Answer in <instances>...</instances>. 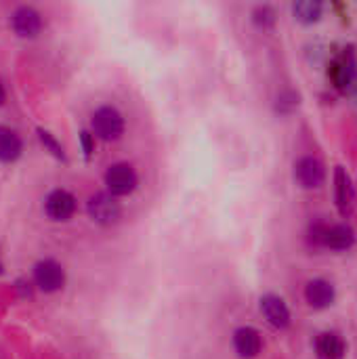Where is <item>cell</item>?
<instances>
[{"label": "cell", "mask_w": 357, "mask_h": 359, "mask_svg": "<svg viewBox=\"0 0 357 359\" xmlns=\"http://www.w3.org/2000/svg\"><path fill=\"white\" fill-rule=\"evenodd\" d=\"M93 130L97 137H101L105 141H114L124 130V118L116 107L103 105L93 114Z\"/></svg>", "instance_id": "1"}, {"label": "cell", "mask_w": 357, "mask_h": 359, "mask_svg": "<svg viewBox=\"0 0 357 359\" xmlns=\"http://www.w3.org/2000/svg\"><path fill=\"white\" fill-rule=\"evenodd\" d=\"M105 185L114 198L116 196H128L137 187V172L130 164H124V162L114 164L105 172Z\"/></svg>", "instance_id": "2"}, {"label": "cell", "mask_w": 357, "mask_h": 359, "mask_svg": "<svg viewBox=\"0 0 357 359\" xmlns=\"http://www.w3.org/2000/svg\"><path fill=\"white\" fill-rule=\"evenodd\" d=\"M34 282L44 292H57L65 284V271L57 261L44 259L34 267Z\"/></svg>", "instance_id": "3"}, {"label": "cell", "mask_w": 357, "mask_h": 359, "mask_svg": "<svg viewBox=\"0 0 357 359\" xmlns=\"http://www.w3.org/2000/svg\"><path fill=\"white\" fill-rule=\"evenodd\" d=\"M86 208L90 219L99 225H112L120 219V204L112 194H95Z\"/></svg>", "instance_id": "4"}, {"label": "cell", "mask_w": 357, "mask_h": 359, "mask_svg": "<svg viewBox=\"0 0 357 359\" xmlns=\"http://www.w3.org/2000/svg\"><path fill=\"white\" fill-rule=\"evenodd\" d=\"M44 210L53 221H67L76 210V198L65 189H55L46 196Z\"/></svg>", "instance_id": "5"}, {"label": "cell", "mask_w": 357, "mask_h": 359, "mask_svg": "<svg viewBox=\"0 0 357 359\" xmlns=\"http://www.w3.org/2000/svg\"><path fill=\"white\" fill-rule=\"evenodd\" d=\"M295 177H297V181H299L303 187H307V189L320 187V185L324 183V177H326L324 164H322L318 158H314V156H305V158H301V160L295 164Z\"/></svg>", "instance_id": "6"}, {"label": "cell", "mask_w": 357, "mask_h": 359, "mask_svg": "<svg viewBox=\"0 0 357 359\" xmlns=\"http://www.w3.org/2000/svg\"><path fill=\"white\" fill-rule=\"evenodd\" d=\"M11 25H13V29H15L17 36H21V38H34L42 29V17L32 6H19L13 13V17H11Z\"/></svg>", "instance_id": "7"}, {"label": "cell", "mask_w": 357, "mask_h": 359, "mask_svg": "<svg viewBox=\"0 0 357 359\" xmlns=\"http://www.w3.org/2000/svg\"><path fill=\"white\" fill-rule=\"evenodd\" d=\"M261 347H263V341H261L259 330H255L250 326H244V328L236 330V334H234V349H236V353L240 358H257L261 353Z\"/></svg>", "instance_id": "8"}, {"label": "cell", "mask_w": 357, "mask_h": 359, "mask_svg": "<svg viewBox=\"0 0 357 359\" xmlns=\"http://www.w3.org/2000/svg\"><path fill=\"white\" fill-rule=\"evenodd\" d=\"M261 311L267 318V322L276 328H286L290 324V311L286 303L276 294H265L261 299Z\"/></svg>", "instance_id": "9"}, {"label": "cell", "mask_w": 357, "mask_h": 359, "mask_svg": "<svg viewBox=\"0 0 357 359\" xmlns=\"http://www.w3.org/2000/svg\"><path fill=\"white\" fill-rule=\"evenodd\" d=\"M305 299L316 309H326L335 301V288L326 280H311L305 286Z\"/></svg>", "instance_id": "10"}, {"label": "cell", "mask_w": 357, "mask_h": 359, "mask_svg": "<svg viewBox=\"0 0 357 359\" xmlns=\"http://www.w3.org/2000/svg\"><path fill=\"white\" fill-rule=\"evenodd\" d=\"M335 194H337V206L343 215H347L353 206V198H356V191H353V185H351V179L349 175L345 172L343 166L337 168L335 172Z\"/></svg>", "instance_id": "11"}, {"label": "cell", "mask_w": 357, "mask_h": 359, "mask_svg": "<svg viewBox=\"0 0 357 359\" xmlns=\"http://www.w3.org/2000/svg\"><path fill=\"white\" fill-rule=\"evenodd\" d=\"M316 353H318V359H343L345 343L339 334L324 332L316 341Z\"/></svg>", "instance_id": "12"}, {"label": "cell", "mask_w": 357, "mask_h": 359, "mask_svg": "<svg viewBox=\"0 0 357 359\" xmlns=\"http://www.w3.org/2000/svg\"><path fill=\"white\" fill-rule=\"evenodd\" d=\"M353 242H356V231L349 225H332L326 229L324 246L332 250H347L353 246Z\"/></svg>", "instance_id": "13"}, {"label": "cell", "mask_w": 357, "mask_h": 359, "mask_svg": "<svg viewBox=\"0 0 357 359\" xmlns=\"http://www.w3.org/2000/svg\"><path fill=\"white\" fill-rule=\"evenodd\" d=\"M21 156V139L8 126H0V162H15Z\"/></svg>", "instance_id": "14"}, {"label": "cell", "mask_w": 357, "mask_h": 359, "mask_svg": "<svg viewBox=\"0 0 357 359\" xmlns=\"http://www.w3.org/2000/svg\"><path fill=\"white\" fill-rule=\"evenodd\" d=\"M332 67H335L332 69V78H335L337 86L349 88L353 84V80H356V63H353V59L351 57L349 59L347 57H341Z\"/></svg>", "instance_id": "15"}, {"label": "cell", "mask_w": 357, "mask_h": 359, "mask_svg": "<svg viewBox=\"0 0 357 359\" xmlns=\"http://www.w3.org/2000/svg\"><path fill=\"white\" fill-rule=\"evenodd\" d=\"M292 13H295V17H297L299 21H303V23H314V21H318L320 15H322V4H320V2H311V0H307V2H297V4L292 6Z\"/></svg>", "instance_id": "16"}, {"label": "cell", "mask_w": 357, "mask_h": 359, "mask_svg": "<svg viewBox=\"0 0 357 359\" xmlns=\"http://www.w3.org/2000/svg\"><path fill=\"white\" fill-rule=\"evenodd\" d=\"M38 137H40V141H42V145L46 147V149H50V154H55L57 158H65L63 156V147L55 141V137L48 133V130H42V128H38Z\"/></svg>", "instance_id": "17"}, {"label": "cell", "mask_w": 357, "mask_h": 359, "mask_svg": "<svg viewBox=\"0 0 357 359\" xmlns=\"http://www.w3.org/2000/svg\"><path fill=\"white\" fill-rule=\"evenodd\" d=\"M297 105H299V97H297L292 90H286V93H282V95L278 97V109H280L282 114L292 111Z\"/></svg>", "instance_id": "18"}, {"label": "cell", "mask_w": 357, "mask_h": 359, "mask_svg": "<svg viewBox=\"0 0 357 359\" xmlns=\"http://www.w3.org/2000/svg\"><path fill=\"white\" fill-rule=\"evenodd\" d=\"M255 21H257L259 25H263V27H269V25L276 23V13H274L269 6H259V8L255 11Z\"/></svg>", "instance_id": "19"}, {"label": "cell", "mask_w": 357, "mask_h": 359, "mask_svg": "<svg viewBox=\"0 0 357 359\" xmlns=\"http://www.w3.org/2000/svg\"><path fill=\"white\" fill-rule=\"evenodd\" d=\"M80 141H82V147H84V154L86 156H90L93 151H95V143H93V137H90V133H80Z\"/></svg>", "instance_id": "20"}, {"label": "cell", "mask_w": 357, "mask_h": 359, "mask_svg": "<svg viewBox=\"0 0 357 359\" xmlns=\"http://www.w3.org/2000/svg\"><path fill=\"white\" fill-rule=\"evenodd\" d=\"M4 101V86H2V82H0V103Z\"/></svg>", "instance_id": "21"}, {"label": "cell", "mask_w": 357, "mask_h": 359, "mask_svg": "<svg viewBox=\"0 0 357 359\" xmlns=\"http://www.w3.org/2000/svg\"><path fill=\"white\" fill-rule=\"evenodd\" d=\"M0 273H2V263H0Z\"/></svg>", "instance_id": "22"}]
</instances>
